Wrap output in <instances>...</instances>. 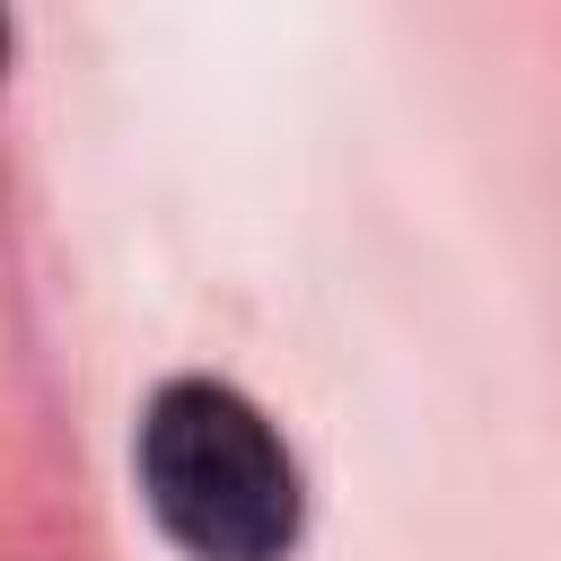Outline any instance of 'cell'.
<instances>
[{
  "instance_id": "obj_1",
  "label": "cell",
  "mask_w": 561,
  "mask_h": 561,
  "mask_svg": "<svg viewBox=\"0 0 561 561\" xmlns=\"http://www.w3.org/2000/svg\"><path fill=\"white\" fill-rule=\"evenodd\" d=\"M131 473L149 526L184 561H289L307 535V473L280 421L228 377H167L140 403Z\"/></svg>"
}]
</instances>
